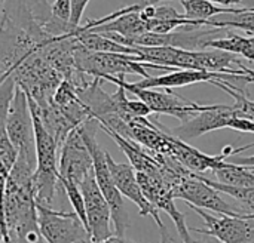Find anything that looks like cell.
I'll return each mask as SVG.
<instances>
[{"label": "cell", "mask_w": 254, "mask_h": 243, "mask_svg": "<svg viewBox=\"0 0 254 243\" xmlns=\"http://www.w3.org/2000/svg\"><path fill=\"white\" fill-rule=\"evenodd\" d=\"M36 165L18 157L6 183L3 218L7 236L13 243H46L37 217L33 175Z\"/></svg>", "instance_id": "6da1fadb"}, {"label": "cell", "mask_w": 254, "mask_h": 243, "mask_svg": "<svg viewBox=\"0 0 254 243\" xmlns=\"http://www.w3.org/2000/svg\"><path fill=\"white\" fill-rule=\"evenodd\" d=\"M30 110L33 116L34 140H36V171L33 175L36 203L52 208L57 192L58 189H61L58 157H57L60 147L57 146L55 140L48 132V129L43 126L36 110L31 107Z\"/></svg>", "instance_id": "7a4b0ae2"}, {"label": "cell", "mask_w": 254, "mask_h": 243, "mask_svg": "<svg viewBox=\"0 0 254 243\" xmlns=\"http://www.w3.org/2000/svg\"><path fill=\"white\" fill-rule=\"evenodd\" d=\"M79 129H80L82 137H83V140L89 148V153L92 156L95 181L110 206L112 223L115 227V236L125 238V232L129 226V217L125 209L124 196L119 193V190L115 186V181L112 178V174H110V169L107 165V159H106V151L97 143L95 134L100 129V122L97 119H89L85 123H82L79 126Z\"/></svg>", "instance_id": "3957f363"}, {"label": "cell", "mask_w": 254, "mask_h": 243, "mask_svg": "<svg viewBox=\"0 0 254 243\" xmlns=\"http://www.w3.org/2000/svg\"><path fill=\"white\" fill-rule=\"evenodd\" d=\"M18 88L39 107H48L63 82V76L55 71L39 52L24 59L10 74Z\"/></svg>", "instance_id": "277c9868"}, {"label": "cell", "mask_w": 254, "mask_h": 243, "mask_svg": "<svg viewBox=\"0 0 254 243\" xmlns=\"http://www.w3.org/2000/svg\"><path fill=\"white\" fill-rule=\"evenodd\" d=\"M74 64L79 71L101 80L109 76L119 77L125 74H138L144 79L150 77L144 62H138L135 55L91 52L79 42L74 48Z\"/></svg>", "instance_id": "5b68a950"}, {"label": "cell", "mask_w": 254, "mask_h": 243, "mask_svg": "<svg viewBox=\"0 0 254 243\" xmlns=\"http://www.w3.org/2000/svg\"><path fill=\"white\" fill-rule=\"evenodd\" d=\"M125 76H119V77H104L103 80L112 82L116 86L124 88L127 92L134 94L140 101H143L152 113L156 114H167V116H173L177 117L179 120H182V123L190 120L192 117H195L198 113L205 111L210 108V105H201L198 102L189 101L174 92H171L170 89L167 91H155V89H140L135 88L132 83L127 82L124 79Z\"/></svg>", "instance_id": "8992f818"}, {"label": "cell", "mask_w": 254, "mask_h": 243, "mask_svg": "<svg viewBox=\"0 0 254 243\" xmlns=\"http://www.w3.org/2000/svg\"><path fill=\"white\" fill-rule=\"evenodd\" d=\"M171 192L174 199H182L188 205L196 206L204 211H213L228 217L246 215L243 208H235L234 205L228 203L216 189L208 186L202 180L201 174H186L173 186Z\"/></svg>", "instance_id": "52a82bcc"}, {"label": "cell", "mask_w": 254, "mask_h": 243, "mask_svg": "<svg viewBox=\"0 0 254 243\" xmlns=\"http://www.w3.org/2000/svg\"><path fill=\"white\" fill-rule=\"evenodd\" d=\"M6 132L18 151V157H22L36 165V140L33 116L28 105V98L25 92L16 86L13 99L9 108Z\"/></svg>", "instance_id": "ba28073f"}, {"label": "cell", "mask_w": 254, "mask_h": 243, "mask_svg": "<svg viewBox=\"0 0 254 243\" xmlns=\"http://www.w3.org/2000/svg\"><path fill=\"white\" fill-rule=\"evenodd\" d=\"M107 165L112 174V178L115 181V186L118 187L119 193L124 197H128L131 202H134L138 206V214L141 217H152L156 226L161 230V243H174V239L167 232V227L164 221L159 217V211L144 197L140 184L137 181V172L129 163H118L113 160V157L106 151Z\"/></svg>", "instance_id": "9c48e42d"}, {"label": "cell", "mask_w": 254, "mask_h": 243, "mask_svg": "<svg viewBox=\"0 0 254 243\" xmlns=\"http://www.w3.org/2000/svg\"><path fill=\"white\" fill-rule=\"evenodd\" d=\"M39 229L46 243H85L91 241L88 230L74 212L37 205Z\"/></svg>", "instance_id": "30bf717a"}, {"label": "cell", "mask_w": 254, "mask_h": 243, "mask_svg": "<svg viewBox=\"0 0 254 243\" xmlns=\"http://www.w3.org/2000/svg\"><path fill=\"white\" fill-rule=\"evenodd\" d=\"M188 206L193 212H196L205 224L204 229H193L195 233L214 238L222 243H254L253 218H247L246 215L213 217L204 209H199L192 205H188Z\"/></svg>", "instance_id": "8fae6325"}, {"label": "cell", "mask_w": 254, "mask_h": 243, "mask_svg": "<svg viewBox=\"0 0 254 243\" xmlns=\"http://www.w3.org/2000/svg\"><path fill=\"white\" fill-rule=\"evenodd\" d=\"M83 202H85V212H86V221H88V233L91 238V242H101L112 236V212L110 206L103 196L95 177L94 171L86 175V178L79 186Z\"/></svg>", "instance_id": "7c38bea8"}, {"label": "cell", "mask_w": 254, "mask_h": 243, "mask_svg": "<svg viewBox=\"0 0 254 243\" xmlns=\"http://www.w3.org/2000/svg\"><path fill=\"white\" fill-rule=\"evenodd\" d=\"M58 171L60 178L73 181L77 186H80L86 175L94 171L92 156L79 126L68 134L67 140L60 148Z\"/></svg>", "instance_id": "4fadbf2b"}, {"label": "cell", "mask_w": 254, "mask_h": 243, "mask_svg": "<svg viewBox=\"0 0 254 243\" xmlns=\"http://www.w3.org/2000/svg\"><path fill=\"white\" fill-rule=\"evenodd\" d=\"M137 181L140 184V189L144 194V197L159 211H165L180 238H182V242L183 243H195V239L192 238L190 232H189V227L186 224V217L182 211L177 209V206L174 205V196H173V192H171V187L161 178H155V177H149V175H144V174H138L137 172Z\"/></svg>", "instance_id": "5bb4252c"}, {"label": "cell", "mask_w": 254, "mask_h": 243, "mask_svg": "<svg viewBox=\"0 0 254 243\" xmlns=\"http://www.w3.org/2000/svg\"><path fill=\"white\" fill-rule=\"evenodd\" d=\"M235 116H238V111L234 108V105L213 104V105H210L208 110L198 113L195 117H192L190 120L171 129L170 132L174 137H177L186 143L189 140L198 138L208 132L229 128V122Z\"/></svg>", "instance_id": "9a60e30c"}, {"label": "cell", "mask_w": 254, "mask_h": 243, "mask_svg": "<svg viewBox=\"0 0 254 243\" xmlns=\"http://www.w3.org/2000/svg\"><path fill=\"white\" fill-rule=\"evenodd\" d=\"M170 157L176 159L186 169H189L190 172H195V174H202L205 171H217L228 165V160L222 153L216 154V156L205 154V153L199 151L198 148L189 146L188 143L182 141L180 138L174 137L173 134H171Z\"/></svg>", "instance_id": "2e32d148"}, {"label": "cell", "mask_w": 254, "mask_h": 243, "mask_svg": "<svg viewBox=\"0 0 254 243\" xmlns=\"http://www.w3.org/2000/svg\"><path fill=\"white\" fill-rule=\"evenodd\" d=\"M232 74L225 73H210V71H198V70H176L171 73H167L164 76H150L147 79H143L140 82L132 83L135 88L140 89H155V88H179V86H188L193 83L208 82L213 80H225L228 82Z\"/></svg>", "instance_id": "e0dca14e"}, {"label": "cell", "mask_w": 254, "mask_h": 243, "mask_svg": "<svg viewBox=\"0 0 254 243\" xmlns=\"http://www.w3.org/2000/svg\"><path fill=\"white\" fill-rule=\"evenodd\" d=\"M54 0H6L1 15L16 22H37L43 25L51 16Z\"/></svg>", "instance_id": "ac0fdd59"}, {"label": "cell", "mask_w": 254, "mask_h": 243, "mask_svg": "<svg viewBox=\"0 0 254 243\" xmlns=\"http://www.w3.org/2000/svg\"><path fill=\"white\" fill-rule=\"evenodd\" d=\"M183 9H185V19L196 21V22H205L217 15L223 13H238L241 12V7L237 9H223L217 4L208 1V0H180Z\"/></svg>", "instance_id": "d6986e66"}, {"label": "cell", "mask_w": 254, "mask_h": 243, "mask_svg": "<svg viewBox=\"0 0 254 243\" xmlns=\"http://www.w3.org/2000/svg\"><path fill=\"white\" fill-rule=\"evenodd\" d=\"M217 183L232 187H254V172L240 166L234 162H228L225 168L213 171Z\"/></svg>", "instance_id": "ffe728a7"}, {"label": "cell", "mask_w": 254, "mask_h": 243, "mask_svg": "<svg viewBox=\"0 0 254 243\" xmlns=\"http://www.w3.org/2000/svg\"><path fill=\"white\" fill-rule=\"evenodd\" d=\"M228 18L219 15V18H211L204 22L205 27H217V28H240L254 36V10L249 7H243L238 13H228Z\"/></svg>", "instance_id": "44dd1931"}, {"label": "cell", "mask_w": 254, "mask_h": 243, "mask_svg": "<svg viewBox=\"0 0 254 243\" xmlns=\"http://www.w3.org/2000/svg\"><path fill=\"white\" fill-rule=\"evenodd\" d=\"M211 83L216 85L217 88L223 89L225 92H228V94L235 99L234 108L238 111V116H240V117H247V119L254 120V101H252V99L247 97V92H246V91H235V89H231V88L226 86L222 80H213Z\"/></svg>", "instance_id": "7402d4cb"}, {"label": "cell", "mask_w": 254, "mask_h": 243, "mask_svg": "<svg viewBox=\"0 0 254 243\" xmlns=\"http://www.w3.org/2000/svg\"><path fill=\"white\" fill-rule=\"evenodd\" d=\"M60 183H61V189L64 190V193H65L70 205L73 206V212L79 217V220L82 221V224L88 230V221H86V212H85V202H83V196H82L80 187L77 184H74L73 181L63 180V178H60Z\"/></svg>", "instance_id": "603a6c76"}, {"label": "cell", "mask_w": 254, "mask_h": 243, "mask_svg": "<svg viewBox=\"0 0 254 243\" xmlns=\"http://www.w3.org/2000/svg\"><path fill=\"white\" fill-rule=\"evenodd\" d=\"M89 0H71V18H70V24L73 28H79L80 27V21L83 16V12L88 6Z\"/></svg>", "instance_id": "cb8c5ba5"}, {"label": "cell", "mask_w": 254, "mask_h": 243, "mask_svg": "<svg viewBox=\"0 0 254 243\" xmlns=\"http://www.w3.org/2000/svg\"><path fill=\"white\" fill-rule=\"evenodd\" d=\"M229 128L238 132H246V134H254V120L247 117H240L235 116L229 122Z\"/></svg>", "instance_id": "d4e9b609"}, {"label": "cell", "mask_w": 254, "mask_h": 243, "mask_svg": "<svg viewBox=\"0 0 254 243\" xmlns=\"http://www.w3.org/2000/svg\"><path fill=\"white\" fill-rule=\"evenodd\" d=\"M234 163H237V165H240V166H244V168H247V169H250V171H253L254 172V156L241 157V159H238V160L234 162Z\"/></svg>", "instance_id": "484cf974"}, {"label": "cell", "mask_w": 254, "mask_h": 243, "mask_svg": "<svg viewBox=\"0 0 254 243\" xmlns=\"http://www.w3.org/2000/svg\"><path fill=\"white\" fill-rule=\"evenodd\" d=\"M214 4H222V6H235V4H240L246 0H208Z\"/></svg>", "instance_id": "4316f807"}, {"label": "cell", "mask_w": 254, "mask_h": 243, "mask_svg": "<svg viewBox=\"0 0 254 243\" xmlns=\"http://www.w3.org/2000/svg\"><path fill=\"white\" fill-rule=\"evenodd\" d=\"M85 243H132V242L127 241L125 238L112 236V238H109V239H106V241H101V242H91V241H88V242H85Z\"/></svg>", "instance_id": "83f0119b"}, {"label": "cell", "mask_w": 254, "mask_h": 243, "mask_svg": "<svg viewBox=\"0 0 254 243\" xmlns=\"http://www.w3.org/2000/svg\"><path fill=\"white\" fill-rule=\"evenodd\" d=\"M4 239H9V236H7V230L3 226V221H1V217H0V243L4 242Z\"/></svg>", "instance_id": "f1b7e54d"}, {"label": "cell", "mask_w": 254, "mask_h": 243, "mask_svg": "<svg viewBox=\"0 0 254 243\" xmlns=\"http://www.w3.org/2000/svg\"><path fill=\"white\" fill-rule=\"evenodd\" d=\"M162 0H134L132 4H141V6H147V4H156Z\"/></svg>", "instance_id": "f546056e"}, {"label": "cell", "mask_w": 254, "mask_h": 243, "mask_svg": "<svg viewBox=\"0 0 254 243\" xmlns=\"http://www.w3.org/2000/svg\"><path fill=\"white\" fill-rule=\"evenodd\" d=\"M195 243H222L219 242L217 239H214V238H210V236H205L204 239H201V241H196L195 239Z\"/></svg>", "instance_id": "4dcf8cb0"}, {"label": "cell", "mask_w": 254, "mask_h": 243, "mask_svg": "<svg viewBox=\"0 0 254 243\" xmlns=\"http://www.w3.org/2000/svg\"><path fill=\"white\" fill-rule=\"evenodd\" d=\"M247 1V6L246 7H249L250 10H254V0H246Z\"/></svg>", "instance_id": "1f68e13d"}, {"label": "cell", "mask_w": 254, "mask_h": 243, "mask_svg": "<svg viewBox=\"0 0 254 243\" xmlns=\"http://www.w3.org/2000/svg\"><path fill=\"white\" fill-rule=\"evenodd\" d=\"M4 1H6V0H0V16H1V12H3V7H4Z\"/></svg>", "instance_id": "d6a6232c"}, {"label": "cell", "mask_w": 254, "mask_h": 243, "mask_svg": "<svg viewBox=\"0 0 254 243\" xmlns=\"http://www.w3.org/2000/svg\"><path fill=\"white\" fill-rule=\"evenodd\" d=\"M246 217H247V218H253L254 220V214H249V215H246Z\"/></svg>", "instance_id": "836d02e7"}, {"label": "cell", "mask_w": 254, "mask_h": 243, "mask_svg": "<svg viewBox=\"0 0 254 243\" xmlns=\"http://www.w3.org/2000/svg\"><path fill=\"white\" fill-rule=\"evenodd\" d=\"M3 243H13V242H12L10 239H4V242H3Z\"/></svg>", "instance_id": "e575fe53"}, {"label": "cell", "mask_w": 254, "mask_h": 243, "mask_svg": "<svg viewBox=\"0 0 254 243\" xmlns=\"http://www.w3.org/2000/svg\"><path fill=\"white\" fill-rule=\"evenodd\" d=\"M4 76H7V74H4ZM4 76H1V74H0V79H1V77H4Z\"/></svg>", "instance_id": "d590c367"}]
</instances>
